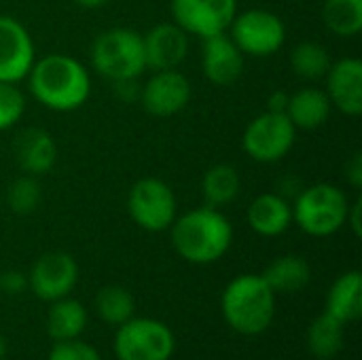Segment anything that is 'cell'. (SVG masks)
I'll use <instances>...</instances> for the list:
<instances>
[{
	"mask_svg": "<svg viewBox=\"0 0 362 360\" xmlns=\"http://www.w3.org/2000/svg\"><path fill=\"white\" fill-rule=\"evenodd\" d=\"M227 32L238 49L250 57H269L286 42V25L282 17L267 8L235 13Z\"/></svg>",
	"mask_w": 362,
	"mask_h": 360,
	"instance_id": "obj_7",
	"label": "cell"
},
{
	"mask_svg": "<svg viewBox=\"0 0 362 360\" xmlns=\"http://www.w3.org/2000/svg\"><path fill=\"white\" fill-rule=\"evenodd\" d=\"M42 199V189H40V182L36 176H30V174H23L19 176L17 180L11 182L8 191H6V204L8 208L15 212V214H32L38 204Z\"/></svg>",
	"mask_w": 362,
	"mask_h": 360,
	"instance_id": "obj_28",
	"label": "cell"
},
{
	"mask_svg": "<svg viewBox=\"0 0 362 360\" xmlns=\"http://www.w3.org/2000/svg\"><path fill=\"white\" fill-rule=\"evenodd\" d=\"M346 180L352 189H362V153H354L346 163Z\"/></svg>",
	"mask_w": 362,
	"mask_h": 360,
	"instance_id": "obj_32",
	"label": "cell"
},
{
	"mask_svg": "<svg viewBox=\"0 0 362 360\" xmlns=\"http://www.w3.org/2000/svg\"><path fill=\"white\" fill-rule=\"evenodd\" d=\"M263 278L274 293H297L310 284L312 269L303 257L284 255L269 263Z\"/></svg>",
	"mask_w": 362,
	"mask_h": 360,
	"instance_id": "obj_21",
	"label": "cell"
},
{
	"mask_svg": "<svg viewBox=\"0 0 362 360\" xmlns=\"http://www.w3.org/2000/svg\"><path fill=\"white\" fill-rule=\"evenodd\" d=\"M25 81L34 100L53 112H72L91 95L87 66L66 53H49L36 59Z\"/></svg>",
	"mask_w": 362,
	"mask_h": 360,
	"instance_id": "obj_1",
	"label": "cell"
},
{
	"mask_svg": "<svg viewBox=\"0 0 362 360\" xmlns=\"http://www.w3.org/2000/svg\"><path fill=\"white\" fill-rule=\"evenodd\" d=\"M47 360H102V356L93 346L78 339H68V342H55Z\"/></svg>",
	"mask_w": 362,
	"mask_h": 360,
	"instance_id": "obj_30",
	"label": "cell"
},
{
	"mask_svg": "<svg viewBox=\"0 0 362 360\" xmlns=\"http://www.w3.org/2000/svg\"><path fill=\"white\" fill-rule=\"evenodd\" d=\"M293 223L312 238H329L346 225L350 199L344 189L331 182L303 187L295 197Z\"/></svg>",
	"mask_w": 362,
	"mask_h": 360,
	"instance_id": "obj_5",
	"label": "cell"
},
{
	"mask_svg": "<svg viewBox=\"0 0 362 360\" xmlns=\"http://www.w3.org/2000/svg\"><path fill=\"white\" fill-rule=\"evenodd\" d=\"M89 57L93 70L110 83L140 79L146 70L142 34L132 28L100 32L89 47Z\"/></svg>",
	"mask_w": 362,
	"mask_h": 360,
	"instance_id": "obj_4",
	"label": "cell"
},
{
	"mask_svg": "<svg viewBox=\"0 0 362 360\" xmlns=\"http://www.w3.org/2000/svg\"><path fill=\"white\" fill-rule=\"evenodd\" d=\"M327 314L335 316L344 325L356 323L362 316V276L352 269L341 274L327 295Z\"/></svg>",
	"mask_w": 362,
	"mask_h": 360,
	"instance_id": "obj_20",
	"label": "cell"
},
{
	"mask_svg": "<svg viewBox=\"0 0 362 360\" xmlns=\"http://www.w3.org/2000/svg\"><path fill=\"white\" fill-rule=\"evenodd\" d=\"M28 286V278L19 272H4L0 276V289L8 295H17Z\"/></svg>",
	"mask_w": 362,
	"mask_h": 360,
	"instance_id": "obj_31",
	"label": "cell"
},
{
	"mask_svg": "<svg viewBox=\"0 0 362 360\" xmlns=\"http://www.w3.org/2000/svg\"><path fill=\"white\" fill-rule=\"evenodd\" d=\"M322 21L339 38H354L362 30V0H325Z\"/></svg>",
	"mask_w": 362,
	"mask_h": 360,
	"instance_id": "obj_24",
	"label": "cell"
},
{
	"mask_svg": "<svg viewBox=\"0 0 362 360\" xmlns=\"http://www.w3.org/2000/svg\"><path fill=\"white\" fill-rule=\"evenodd\" d=\"M174 348V333L153 318H129L119 325L115 335V354L119 360H170Z\"/></svg>",
	"mask_w": 362,
	"mask_h": 360,
	"instance_id": "obj_8",
	"label": "cell"
},
{
	"mask_svg": "<svg viewBox=\"0 0 362 360\" xmlns=\"http://www.w3.org/2000/svg\"><path fill=\"white\" fill-rule=\"evenodd\" d=\"M146 70H174L189 53V34L174 21L157 23L142 34Z\"/></svg>",
	"mask_w": 362,
	"mask_h": 360,
	"instance_id": "obj_14",
	"label": "cell"
},
{
	"mask_svg": "<svg viewBox=\"0 0 362 360\" xmlns=\"http://www.w3.org/2000/svg\"><path fill=\"white\" fill-rule=\"evenodd\" d=\"M361 212H362V199L358 197L354 204H350V208H348V216H346V225H350V229H352V233H354L356 238H361L362 236Z\"/></svg>",
	"mask_w": 362,
	"mask_h": 360,
	"instance_id": "obj_34",
	"label": "cell"
},
{
	"mask_svg": "<svg viewBox=\"0 0 362 360\" xmlns=\"http://www.w3.org/2000/svg\"><path fill=\"white\" fill-rule=\"evenodd\" d=\"M172 19L189 36L225 34L238 13V0H172Z\"/></svg>",
	"mask_w": 362,
	"mask_h": 360,
	"instance_id": "obj_10",
	"label": "cell"
},
{
	"mask_svg": "<svg viewBox=\"0 0 362 360\" xmlns=\"http://www.w3.org/2000/svg\"><path fill=\"white\" fill-rule=\"evenodd\" d=\"M191 83L178 70H155L140 87V104L153 117H174L191 102Z\"/></svg>",
	"mask_w": 362,
	"mask_h": 360,
	"instance_id": "obj_12",
	"label": "cell"
},
{
	"mask_svg": "<svg viewBox=\"0 0 362 360\" xmlns=\"http://www.w3.org/2000/svg\"><path fill=\"white\" fill-rule=\"evenodd\" d=\"M127 212L140 229L157 233L172 227L178 216V202L165 180L148 176L136 180L129 189Z\"/></svg>",
	"mask_w": 362,
	"mask_h": 360,
	"instance_id": "obj_6",
	"label": "cell"
},
{
	"mask_svg": "<svg viewBox=\"0 0 362 360\" xmlns=\"http://www.w3.org/2000/svg\"><path fill=\"white\" fill-rule=\"evenodd\" d=\"M331 100L325 89L303 87L288 95L286 117L295 125V129H318L331 117Z\"/></svg>",
	"mask_w": 362,
	"mask_h": 360,
	"instance_id": "obj_19",
	"label": "cell"
},
{
	"mask_svg": "<svg viewBox=\"0 0 362 360\" xmlns=\"http://www.w3.org/2000/svg\"><path fill=\"white\" fill-rule=\"evenodd\" d=\"M115 85V93L119 100L123 102H136L140 98V87H138V79H127V81H117Z\"/></svg>",
	"mask_w": 362,
	"mask_h": 360,
	"instance_id": "obj_33",
	"label": "cell"
},
{
	"mask_svg": "<svg viewBox=\"0 0 362 360\" xmlns=\"http://www.w3.org/2000/svg\"><path fill=\"white\" fill-rule=\"evenodd\" d=\"M134 297L123 286H104L95 295V312L102 323L108 325H123L129 318H134Z\"/></svg>",
	"mask_w": 362,
	"mask_h": 360,
	"instance_id": "obj_27",
	"label": "cell"
},
{
	"mask_svg": "<svg viewBox=\"0 0 362 360\" xmlns=\"http://www.w3.org/2000/svg\"><path fill=\"white\" fill-rule=\"evenodd\" d=\"M25 112V98L17 83L0 81V132L15 127Z\"/></svg>",
	"mask_w": 362,
	"mask_h": 360,
	"instance_id": "obj_29",
	"label": "cell"
},
{
	"mask_svg": "<svg viewBox=\"0 0 362 360\" xmlns=\"http://www.w3.org/2000/svg\"><path fill=\"white\" fill-rule=\"evenodd\" d=\"M74 2L83 8H100V6L108 4L110 0H74Z\"/></svg>",
	"mask_w": 362,
	"mask_h": 360,
	"instance_id": "obj_36",
	"label": "cell"
},
{
	"mask_svg": "<svg viewBox=\"0 0 362 360\" xmlns=\"http://www.w3.org/2000/svg\"><path fill=\"white\" fill-rule=\"evenodd\" d=\"M87 327V310L76 299H57L51 303L47 331L53 342H68L78 339V335Z\"/></svg>",
	"mask_w": 362,
	"mask_h": 360,
	"instance_id": "obj_22",
	"label": "cell"
},
{
	"mask_svg": "<svg viewBox=\"0 0 362 360\" xmlns=\"http://www.w3.org/2000/svg\"><path fill=\"white\" fill-rule=\"evenodd\" d=\"M333 59L325 45L316 40H303L291 51V68L303 81H320L327 76Z\"/></svg>",
	"mask_w": 362,
	"mask_h": 360,
	"instance_id": "obj_26",
	"label": "cell"
},
{
	"mask_svg": "<svg viewBox=\"0 0 362 360\" xmlns=\"http://www.w3.org/2000/svg\"><path fill=\"white\" fill-rule=\"evenodd\" d=\"M297 129L284 112H263L255 117L242 138V146L252 161L276 163L295 146Z\"/></svg>",
	"mask_w": 362,
	"mask_h": 360,
	"instance_id": "obj_9",
	"label": "cell"
},
{
	"mask_svg": "<svg viewBox=\"0 0 362 360\" xmlns=\"http://www.w3.org/2000/svg\"><path fill=\"white\" fill-rule=\"evenodd\" d=\"M246 219L257 236L278 238L293 225V206L278 193H261L250 202Z\"/></svg>",
	"mask_w": 362,
	"mask_h": 360,
	"instance_id": "obj_18",
	"label": "cell"
},
{
	"mask_svg": "<svg viewBox=\"0 0 362 360\" xmlns=\"http://www.w3.org/2000/svg\"><path fill=\"white\" fill-rule=\"evenodd\" d=\"M244 57L246 55L227 32L202 40V70L204 76L216 87L233 85L242 76Z\"/></svg>",
	"mask_w": 362,
	"mask_h": 360,
	"instance_id": "obj_15",
	"label": "cell"
},
{
	"mask_svg": "<svg viewBox=\"0 0 362 360\" xmlns=\"http://www.w3.org/2000/svg\"><path fill=\"white\" fill-rule=\"evenodd\" d=\"M286 104H288V93L286 91H274L267 98V110L269 112H286Z\"/></svg>",
	"mask_w": 362,
	"mask_h": 360,
	"instance_id": "obj_35",
	"label": "cell"
},
{
	"mask_svg": "<svg viewBox=\"0 0 362 360\" xmlns=\"http://www.w3.org/2000/svg\"><path fill=\"white\" fill-rule=\"evenodd\" d=\"M221 310L225 323L248 337L261 335L274 320L276 293L269 289L263 276L242 274L233 278L221 297Z\"/></svg>",
	"mask_w": 362,
	"mask_h": 360,
	"instance_id": "obj_3",
	"label": "cell"
},
{
	"mask_svg": "<svg viewBox=\"0 0 362 360\" xmlns=\"http://www.w3.org/2000/svg\"><path fill=\"white\" fill-rule=\"evenodd\" d=\"M327 95L331 106L348 117L362 112V62L358 57H341L331 64L327 76Z\"/></svg>",
	"mask_w": 362,
	"mask_h": 360,
	"instance_id": "obj_16",
	"label": "cell"
},
{
	"mask_svg": "<svg viewBox=\"0 0 362 360\" xmlns=\"http://www.w3.org/2000/svg\"><path fill=\"white\" fill-rule=\"evenodd\" d=\"M344 346V323L331 314H320L308 331V348L316 359L329 360L339 354Z\"/></svg>",
	"mask_w": 362,
	"mask_h": 360,
	"instance_id": "obj_25",
	"label": "cell"
},
{
	"mask_svg": "<svg viewBox=\"0 0 362 360\" xmlns=\"http://www.w3.org/2000/svg\"><path fill=\"white\" fill-rule=\"evenodd\" d=\"M34 62L36 47L28 28L11 15H0V81L19 85Z\"/></svg>",
	"mask_w": 362,
	"mask_h": 360,
	"instance_id": "obj_11",
	"label": "cell"
},
{
	"mask_svg": "<svg viewBox=\"0 0 362 360\" xmlns=\"http://www.w3.org/2000/svg\"><path fill=\"white\" fill-rule=\"evenodd\" d=\"M170 231L172 246L178 257L193 265H208L223 259L233 242L231 221L221 212V208L206 204L176 216Z\"/></svg>",
	"mask_w": 362,
	"mask_h": 360,
	"instance_id": "obj_2",
	"label": "cell"
},
{
	"mask_svg": "<svg viewBox=\"0 0 362 360\" xmlns=\"http://www.w3.org/2000/svg\"><path fill=\"white\" fill-rule=\"evenodd\" d=\"M4 354H6V344H4V339L0 337V360L4 359Z\"/></svg>",
	"mask_w": 362,
	"mask_h": 360,
	"instance_id": "obj_37",
	"label": "cell"
},
{
	"mask_svg": "<svg viewBox=\"0 0 362 360\" xmlns=\"http://www.w3.org/2000/svg\"><path fill=\"white\" fill-rule=\"evenodd\" d=\"M240 189H242L240 172L229 163L212 166L202 178L204 204L212 208H225L231 202H235V197L240 195Z\"/></svg>",
	"mask_w": 362,
	"mask_h": 360,
	"instance_id": "obj_23",
	"label": "cell"
},
{
	"mask_svg": "<svg viewBox=\"0 0 362 360\" xmlns=\"http://www.w3.org/2000/svg\"><path fill=\"white\" fill-rule=\"evenodd\" d=\"M15 159L23 174L45 176L57 161V144L42 127H28L15 140Z\"/></svg>",
	"mask_w": 362,
	"mask_h": 360,
	"instance_id": "obj_17",
	"label": "cell"
},
{
	"mask_svg": "<svg viewBox=\"0 0 362 360\" xmlns=\"http://www.w3.org/2000/svg\"><path fill=\"white\" fill-rule=\"evenodd\" d=\"M78 282V265L68 252H47L42 255L28 276L32 293L42 301H57L72 293Z\"/></svg>",
	"mask_w": 362,
	"mask_h": 360,
	"instance_id": "obj_13",
	"label": "cell"
}]
</instances>
